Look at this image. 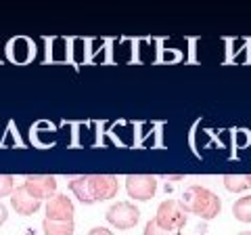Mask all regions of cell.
I'll return each mask as SVG.
<instances>
[{"instance_id": "cell-10", "label": "cell", "mask_w": 251, "mask_h": 235, "mask_svg": "<svg viewBox=\"0 0 251 235\" xmlns=\"http://www.w3.org/2000/svg\"><path fill=\"white\" fill-rule=\"evenodd\" d=\"M222 185L230 193H243L251 189V175H226L222 178Z\"/></svg>"}, {"instance_id": "cell-4", "label": "cell", "mask_w": 251, "mask_h": 235, "mask_svg": "<svg viewBox=\"0 0 251 235\" xmlns=\"http://www.w3.org/2000/svg\"><path fill=\"white\" fill-rule=\"evenodd\" d=\"M105 218L115 229H122V231L134 229L140 221V210H138V206H134V204H130V202H117L113 206H109Z\"/></svg>"}, {"instance_id": "cell-5", "label": "cell", "mask_w": 251, "mask_h": 235, "mask_svg": "<svg viewBox=\"0 0 251 235\" xmlns=\"http://www.w3.org/2000/svg\"><path fill=\"white\" fill-rule=\"evenodd\" d=\"M157 178L153 175H130L126 178V193L136 202H149L157 193Z\"/></svg>"}, {"instance_id": "cell-14", "label": "cell", "mask_w": 251, "mask_h": 235, "mask_svg": "<svg viewBox=\"0 0 251 235\" xmlns=\"http://www.w3.org/2000/svg\"><path fill=\"white\" fill-rule=\"evenodd\" d=\"M88 235H115L113 231H109L107 227H94V229L88 231Z\"/></svg>"}, {"instance_id": "cell-15", "label": "cell", "mask_w": 251, "mask_h": 235, "mask_svg": "<svg viewBox=\"0 0 251 235\" xmlns=\"http://www.w3.org/2000/svg\"><path fill=\"white\" fill-rule=\"evenodd\" d=\"M6 216H9V210H6V206H4V204H0V227L4 225Z\"/></svg>"}, {"instance_id": "cell-3", "label": "cell", "mask_w": 251, "mask_h": 235, "mask_svg": "<svg viewBox=\"0 0 251 235\" xmlns=\"http://www.w3.org/2000/svg\"><path fill=\"white\" fill-rule=\"evenodd\" d=\"M155 221L168 233H180L188 223V212L180 204V200H168L159 204V208L155 212Z\"/></svg>"}, {"instance_id": "cell-7", "label": "cell", "mask_w": 251, "mask_h": 235, "mask_svg": "<svg viewBox=\"0 0 251 235\" xmlns=\"http://www.w3.org/2000/svg\"><path fill=\"white\" fill-rule=\"evenodd\" d=\"M44 212H46V218H50V221H74L75 218V206L67 195L57 193L52 200L46 202Z\"/></svg>"}, {"instance_id": "cell-16", "label": "cell", "mask_w": 251, "mask_h": 235, "mask_svg": "<svg viewBox=\"0 0 251 235\" xmlns=\"http://www.w3.org/2000/svg\"><path fill=\"white\" fill-rule=\"evenodd\" d=\"M237 235H251V231H241V233H237Z\"/></svg>"}, {"instance_id": "cell-1", "label": "cell", "mask_w": 251, "mask_h": 235, "mask_svg": "<svg viewBox=\"0 0 251 235\" xmlns=\"http://www.w3.org/2000/svg\"><path fill=\"white\" fill-rule=\"evenodd\" d=\"M69 191L80 204H97L115 198L120 183L113 175H84L69 181Z\"/></svg>"}, {"instance_id": "cell-13", "label": "cell", "mask_w": 251, "mask_h": 235, "mask_svg": "<svg viewBox=\"0 0 251 235\" xmlns=\"http://www.w3.org/2000/svg\"><path fill=\"white\" fill-rule=\"evenodd\" d=\"M145 235H174V233H168L166 229H161V227L157 225L155 218H151V221L147 223V227H145Z\"/></svg>"}, {"instance_id": "cell-8", "label": "cell", "mask_w": 251, "mask_h": 235, "mask_svg": "<svg viewBox=\"0 0 251 235\" xmlns=\"http://www.w3.org/2000/svg\"><path fill=\"white\" fill-rule=\"evenodd\" d=\"M40 206H42V202H38V200L31 198V195L27 193V189L23 187V183L15 187V191H13V195H11V208H13L17 214H21V216H31V214H36L38 210H40Z\"/></svg>"}, {"instance_id": "cell-9", "label": "cell", "mask_w": 251, "mask_h": 235, "mask_svg": "<svg viewBox=\"0 0 251 235\" xmlns=\"http://www.w3.org/2000/svg\"><path fill=\"white\" fill-rule=\"evenodd\" d=\"M42 231L44 235H74L75 221H50V218H44Z\"/></svg>"}, {"instance_id": "cell-11", "label": "cell", "mask_w": 251, "mask_h": 235, "mask_svg": "<svg viewBox=\"0 0 251 235\" xmlns=\"http://www.w3.org/2000/svg\"><path fill=\"white\" fill-rule=\"evenodd\" d=\"M232 216L239 223H251V195H243L232 204Z\"/></svg>"}, {"instance_id": "cell-17", "label": "cell", "mask_w": 251, "mask_h": 235, "mask_svg": "<svg viewBox=\"0 0 251 235\" xmlns=\"http://www.w3.org/2000/svg\"><path fill=\"white\" fill-rule=\"evenodd\" d=\"M174 235H182V233H174Z\"/></svg>"}, {"instance_id": "cell-2", "label": "cell", "mask_w": 251, "mask_h": 235, "mask_svg": "<svg viewBox=\"0 0 251 235\" xmlns=\"http://www.w3.org/2000/svg\"><path fill=\"white\" fill-rule=\"evenodd\" d=\"M180 204L184 206L188 214L199 216L203 221H214L220 214V210H222L220 198L203 185H193L188 189H184V193L180 195Z\"/></svg>"}, {"instance_id": "cell-6", "label": "cell", "mask_w": 251, "mask_h": 235, "mask_svg": "<svg viewBox=\"0 0 251 235\" xmlns=\"http://www.w3.org/2000/svg\"><path fill=\"white\" fill-rule=\"evenodd\" d=\"M23 187L38 202H49L57 195V178L50 175H29L23 181Z\"/></svg>"}, {"instance_id": "cell-12", "label": "cell", "mask_w": 251, "mask_h": 235, "mask_svg": "<svg viewBox=\"0 0 251 235\" xmlns=\"http://www.w3.org/2000/svg\"><path fill=\"white\" fill-rule=\"evenodd\" d=\"M15 178L11 175H0V200L2 198H11L15 191Z\"/></svg>"}]
</instances>
